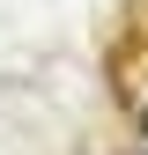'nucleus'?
I'll use <instances>...</instances> for the list:
<instances>
[{"label":"nucleus","instance_id":"nucleus-1","mask_svg":"<svg viewBox=\"0 0 148 155\" xmlns=\"http://www.w3.org/2000/svg\"><path fill=\"white\" fill-rule=\"evenodd\" d=\"M133 133H141V148H148V89L133 96Z\"/></svg>","mask_w":148,"mask_h":155}]
</instances>
